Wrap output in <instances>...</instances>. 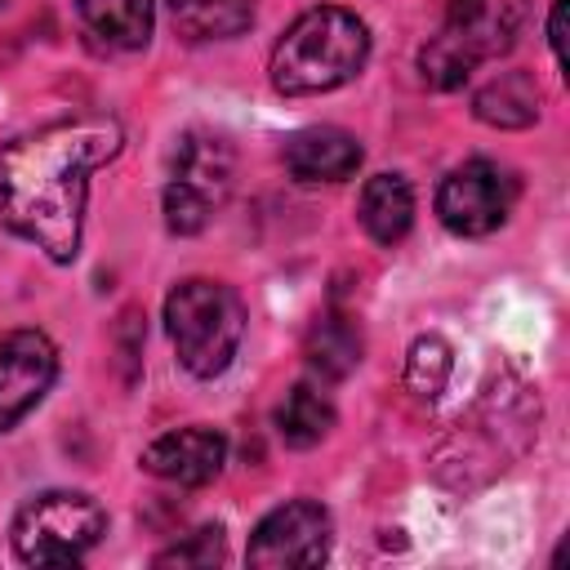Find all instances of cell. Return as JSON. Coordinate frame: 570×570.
<instances>
[{"label":"cell","instance_id":"obj_1","mask_svg":"<svg viewBox=\"0 0 570 570\" xmlns=\"http://www.w3.org/2000/svg\"><path fill=\"white\" fill-rule=\"evenodd\" d=\"M125 134L107 116H67L0 151V218L53 263L80 254L89 174L116 160Z\"/></svg>","mask_w":570,"mask_h":570},{"label":"cell","instance_id":"obj_2","mask_svg":"<svg viewBox=\"0 0 570 570\" xmlns=\"http://www.w3.org/2000/svg\"><path fill=\"white\" fill-rule=\"evenodd\" d=\"M370 58V31L352 9L316 4L298 13L272 49V85L285 98L330 94L347 85Z\"/></svg>","mask_w":570,"mask_h":570},{"label":"cell","instance_id":"obj_3","mask_svg":"<svg viewBox=\"0 0 570 570\" xmlns=\"http://www.w3.org/2000/svg\"><path fill=\"white\" fill-rule=\"evenodd\" d=\"M530 18V0H450L441 31L423 45L419 71L432 89H459L481 62L508 53Z\"/></svg>","mask_w":570,"mask_h":570},{"label":"cell","instance_id":"obj_4","mask_svg":"<svg viewBox=\"0 0 570 570\" xmlns=\"http://www.w3.org/2000/svg\"><path fill=\"white\" fill-rule=\"evenodd\" d=\"M165 325H169L183 370L196 379H214L232 365V356L245 338V307L232 285L191 276L169 289Z\"/></svg>","mask_w":570,"mask_h":570},{"label":"cell","instance_id":"obj_5","mask_svg":"<svg viewBox=\"0 0 570 570\" xmlns=\"http://www.w3.org/2000/svg\"><path fill=\"white\" fill-rule=\"evenodd\" d=\"M107 534V512L80 490H45L13 517V552L27 566H71Z\"/></svg>","mask_w":570,"mask_h":570},{"label":"cell","instance_id":"obj_6","mask_svg":"<svg viewBox=\"0 0 570 570\" xmlns=\"http://www.w3.org/2000/svg\"><path fill=\"white\" fill-rule=\"evenodd\" d=\"M236 178V151L223 134L191 129L178 138L165 183V223L178 236H196L227 200Z\"/></svg>","mask_w":570,"mask_h":570},{"label":"cell","instance_id":"obj_7","mask_svg":"<svg viewBox=\"0 0 570 570\" xmlns=\"http://www.w3.org/2000/svg\"><path fill=\"white\" fill-rule=\"evenodd\" d=\"M517 205V178L494 160H463L436 187V214L454 236H490Z\"/></svg>","mask_w":570,"mask_h":570},{"label":"cell","instance_id":"obj_8","mask_svg":"<svg viewBox=\"0 0 570 570\" xmlns=\"http://www.w3.org/2000/svg\"><path fill=\"white\" fill-rule=\"evenodd\" d=\"M330 534H334L330 512L312 499H294L272 508L254 525L245 557L258 570H307L330 557Z\"/></svg>","mask_w":570,"mask_h":570},{"label":"cell","instance_id":"obj_9","mask_svg":"<svg viewBox=\"0 0 570 570\" xmlns=\"http://www.w3.org/2000/svg\"><path fill=\"white\" fill-rule=\"evenodd\" d=\"M58 379V352L40 330H13L0 338V432L27 419Z\"/></svg>","mask_w":570,"mask_h":570},{"label":"cell","instance_id":"obj_10","mask_svg":"<svg viewBox=\"0 0 570 570\" xmlns=\"http://www.w3.org/2000/svg\"><path fill=\"white\" fill-rule=\"evenodd\" d=\"M227 463V441L214 428H178L142 450V468L169 485H209Z\"/></svg>","mask_w":570,"mask_h":570},{"label":"cell","instance_id":"obj_11","mask_svg":"<svg viewBox=\"0 0 570 570\" xmlns=\"http://www.w3.org/2000/svg\"><path fill=\"white\" fill-rule=\"evenodd\" d=\"M361 165V142L338 125H307L285 138V169L298 183H343Z\"/></svg>","mask_w":570,"mask_h":570},{"label":"cell","instance_id":"obj_12","mask_svg":"<svg viewBox=\"0 0 570 570\" xmlns=\"http://www.w3.org/2000/svg\"><path fill=\"white\" fill-rule=\"evenodd\" d=\"M76 13H80V27L94 36V45L116 49V53L142 49L156 22L151 0H76Z\"/></svg>","mask_w":570,"mask_h":570},{"label":"cell","instance_id":"obj_13","mask_svg":"<svg viewBox=\"0 0 570 570\" xmlns=\"http://www.w3.org/2000/svg\"><path fill=\"white\" fill-rule=\"evenodd\" d=\"M410 223H414V187L401 174H374L361 187V227L379 245H396L405 240Z\"/></svg>","mask_w":570,"mask_h":570},{"label":"cell","instance_id":"obj_14","mask_svg":"<svg viewBox=\"0 0 570 570\" xmlns=\"http://www.w3.org/2000/svg\"><path fill=\"white\" fill-rule=\"evenodd\" d=\"M472 111L494 129H525L539 120V85L530 71H499L476 89Z\"/></svg>","mask_w":570,"mask_h":570},{"label":"cell","instance_id":"obj_15","mask_svg":"<svg viewBox=\"0 0 570 570\" xmlns=\"http://www.w3.org/2000/svg\"><path fill=\"white\" fill-rule=\"evenodd\" d=\"M307 365L321 379H347L361 365V330L352 325V316L343 312L316 316V325L307 330Z\"/></svg>","mask_w":570,"mask_h":570},{"label":"cell","instance_id":"obj_16","mask_svg":"<svg viewBox=\"0 0 570 570\" xmlns=\"http://www.w3.org/2000/svg\"><path fill=\"white\" fill-rule=\"evenodd\" d=\"M258 0H169L174 27L187 40H232L254 22Z\"/></svg>","mask_w":570,"mask_h":570},{"label":"cell","instance_id":"obj_17","mask_svg":"<svg viewBox=\"0 0 570 570\" xmlns=\"http://www.w3.org/2000/svg\"><path fill=\"white\" fill-rule=\"evenodd\" d=\"M330 428H334V405H330V396L316 392L312 383H298V387L281 401V410H276V432H281V441L294 445V450L321 445V441L330 436Z\"/></svg>","mask_w":570,"mask_h":570},{"label":"cell","instance_id":"obj_18","mask_svg":"<svg viewBox=\"0 0 570 570\" xmlns=\"http://www.w3.org/2000/svg\"><path fill=\"white\" fill-rule=\"evenodd\" d=\"M450 370H454V356H450V343H445V338H436V334L414 338V347H410V356H405V383H410L419 396L432 401V396L445 387Z\"/></svg>","mask_w":570,"mask_h":570},{"label":"cell","instance_id":"obj_19","mask_svg":"<svg viewBox=\"0 0 570 570\" xmlns=\"http://www.w3.org/2000/svg\"><path fill=\"white\" fill-rule=\"evenodd\" d=\"M214 561H223V530L218 525H205L156 557V566H214Z\"/></svg>","mask_w":570,"mask_h":570},{"label":"cell","instance_id":"obj_20","mask_svg":"<svg viewBox=\"0 0 570 570\" xmlns=\"http://www.w3.org/2000/svg\"><path fill=\"white\" fill-rule=\"evenodd\" d=\"M548 45H552L557 62H566V0H552V18H548Z\"/></svg>","mask_w":570,"mask_h":570},{"label":"cell","instance_id":"obj_21","mask_svg":"<svg viewBox=\"0 0 570 570\" xmlns=\"http://www.w3.org/2000/svg\"><path fill=\"white\" fill-rule=\"evenodd\" d=\"M4 4H9V0H0V9H4Z\"/></svg>","mask_w":570,"mask_h":570}]
</instances>
